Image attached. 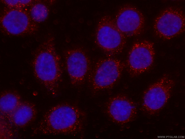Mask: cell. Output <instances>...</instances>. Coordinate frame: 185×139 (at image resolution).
I'll use <instances>...</instances> for the list:
<instances>
[{
    "label": "cell",
    "mask_w": 185,
    "mask_h": 139,
    "mask_svg": "<svg viewBox=\"0 0 185 139\" xmlns=\"http://www.w3.org/2000/svg\"><path fill=\"white\" fill-rule=\"evenodd\" d=\"M85 113L77 106L63 103L51 107L44 115L36 131L43 135L76 137L82 133Z\"/></svg>",
    "instance_id": "obj_1"
},
{
    "label": "cell",
    "mask_w": 185,
    "mask_h": 139,
    "mask_svg": "<svg viewBox=\"0 0 185 139\" xmlns=\"http://www.w3.org/2000/svg\"><path fill=\"white\" fill-rule=\"evenodd\" d=\"M34 54L32 66L35 77L51 94L56 96L62 70L53 38H49L43 42Z\"/></svg>",
    "instance_id": "obj_2"
},
{
    "label": "cell",
    "mask_w": 185,
    "mask_h": 139,
    "mask_svg": "<svg viewBox=\"0 0 185 139\" xmlns=\"http://www.w3.org/2000/svg\"><path fill=\"white\" fill-rule=\"evenodd\" d=\"M95 41L98 47L109 56L121 53L126 42V36L119 30L114 20L107 15L102 17L98 23Z\"/></svg>",
    "instance_id": "obj_3"
},
{
    "label": "cell",
    "mask_w": 185,
    "mask_h": 139,
    "mask_svg": "<svg viewBox=\"0 0 185 139\" xmlns=\"http://www.w3.org/2000/svg\"><path fill=\"white\" fill-rule=\"evenodd\" d=\"M0 24L2 32L14 36L32 34L38 28L29 11L23 8L5 7L0 15Z\"/></svg>",
    "instance_id": "obj_4"
},
{
    "label": "cell",
    "mask_w": 185,
    "mask_h": 139,
    "mask_svg": "<svg viewBox=\"0 0 185 139\" xmlns=\"http://www.w3.org/2000/svg\"><path fill=\"white\" fill-rule=\"evenodd\" d=\"M124 67L123 63L117 59L106 58L99 60L89 76L93 90L98 91L112 87L120 79Z\"/></svg>",
    "instance_id": "obj_5"
},
{
    "label": "cell",
    "mask_w": 185,
    "mask_h": 139,
    "mask_svg": "<svg viewBox=\"0 0 185 139\" xmlns=\"http://www.w3.org/2000/svg\"><path fill=\"white\" fill-rule=\"evenodd\" d=\"M174 81L165 75L151 85L145 92L143 107L148 114L153 115L161 110L170 97Z\"/></svg>",
    "instance_id": "obj_6"
},
{
    "label": "cell",
    "mask_w": 185,
    "mask_h": 139,
    "mask_svg": "<svg viewBox=\"0 0 185 139\" xmlns=\"http://www.w3.org/2000/svg\"><path fill=\"white\" fill-rule=\"evenodd\" d=\"M153 28L160 38L170 39L182 33L185 29V16L180 9L169 7L162 11L155 18Z\"/></svg>",
    "instance_id": "obj_7"
},
{
    "label": "cell",
    "mask_w": 185,
    "mask_h": 139,
    "mask_svg": "<svg viewBox=\"0 0 185 139\" xmlns=\"http://www.w3.org/2000/svg\"><path fill=\"white\" fill-rule=\"evenodd\" d=\"M155 55L154 44L151 42L144 40L134 43L129 52L127 61L130 74L135 76L147 71L153 64Z\"/></svg>",
    "instance_id": "obj_8"
},
{
    "label": "cell",
    "mask_w": 185,
    "mask_h": 139,
    "mask_svg": "<svg viewBox=\"0 0 185 139\" xmlns=\"http://www.w3.org/2000/svg\"><path fill=\"white\" fill-rule=\"evenodd\" d=\"M120 31L126 37L140 35L144 30V17L135 7L130 4L121 6L118 10L114 20Z\"/></svg>",
    "instance_id": "obj_9"
},
{
    "label": "cell",
    "mask_w": 185,
    "mask_h": 139,
    "mask_svg": "<svg viewBox=\"0 0 185 139\" xmlns=\"http://www.w3.org/2000/svg\"><path fill=\"white\" fill-rule=\"evenodd\" d=\"M66 70L72 84L82 85L89 75L90 62L86 53L78 48L68 50L65 54Z\"/></svg>",
    "instance_id": "obj_10"
},
{
    "label": "cell",
    "mask_w": 185,
    "mask_h": 139,
    "mask_svg": "<svg viewBox=\"0 0 185 139\" xmlns=\"http://www.w3.org/2000/svg\"><path fill=\"white\" fill-rule=\"evenodd\" d=\"M106 106V113L112 121L123 124L133 120L137 114L133 102L126 96L118 95L110 98Z\"/></svg>",
    "instance_id": "obj_11"
},
{
    "label": "cell",
    "mask_w": 185,
    "mask_h": 139,
    "mask_svg": "<svg viewBox=\"0 0 185 139\" xmlns=\"http://www.w3.org/2000/svg\"><path fill=\"white\" fill-rule=\"evenodd\" d=\"M37 115L35 106L28 101H21L17 107L6 119L18 128L27 126L33 122Z\"/></svg>",
    "instance_id": "obj_12"
},
{
    "label": "cell",
    "mask_w": 185,
    "mask_h": 139,
    "mask_svg": "<svg viewBox=\"0 0 185 139\" xmlns=\"http://www.w3.org/2000/svg\"><path fill=\"white\" fill-rule=\"evenodd\" d=\"M19 94L14 91H3L0 95L1 118H6L21 102Z\"/></svg>",
    "instance_id": "obj_13"
},
{
    "label": "cell",
    "mask_w": 185,
    "mask_h": 139,
    "mask_svg": "<svg viewBox=\"0 0 185 139\" xmlns=\"http://www.w3.org/2000/svg\"><path fill=\"white\" fill-rule=\"evenodd\" d=\"M30 6L29 12L31 18L35 22L41 23L47 19L49 11L44 3L37 1L33 3Z\"/></svg>",
    "instance_id": "obj_14"
},
{
    "label": "cell",
    "mask_w": 185,
    "mask_h": 139,
    "mask_svg": "<svg viewBox=\"0 0 185 139\" xmlns=\"http://www.w3.org/2000/svg\"><path fill=\"white\" fill-rule=\"evenodd\" d=\"M6 7L14 8H23L31 6L34 1L31 0H2Z\"/></svg>",
    "instance_id": "obj_15"
}]
</instances>
